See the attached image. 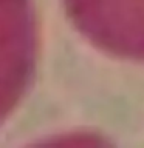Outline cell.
<instances>
[{"mask_svg": "<svg viewBox=\"0 0 144 148\" xmlns=\"http://www.w3.org/2000/svg\"><path fill=\"white\" fill-rule=\"evenodd\" d=\"M82 31L118 54L144 59V0H65Z\"/></svg>", "mask_w": 144, "mask_h": 148, "instance_id": "cell-1", "label": "cell"}, {"mask_svg": "<svg viewBox=\"0 0 144 148\" xmlns=\"http://www.w3.org/2000/svg\"><path fill=\"white\" fill-rule=\"evenodd\" d=\"M33 37L28 0H0V119L25 88L33 63Z\"/></svg>", "mask_w": 144, "mask_h": 148, "instance_id": "cell-2", "label": "cell"}]
</instances>
